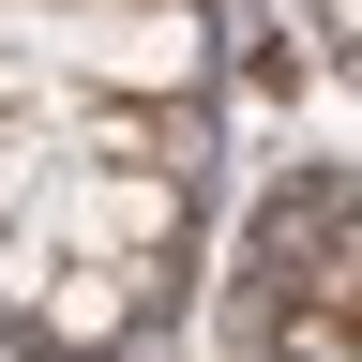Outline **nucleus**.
<instances>
[{"label": "nucleus", "instance_id": "1", "mask_svg": "<svg viewBox=\"0 0 362 362\" xmlns=\"http://www.w3.org/2000/svg\"><path fill=\"white\" fill-rule=\"evenodd\" d=\"M30 61L76 76V90H151V106H197V76H211V16H197V0H61V16L30 30Z\"/></svg>", "mask_w": 362, "mask_h": 362}, {"label": "nucleus", "instance_id": "2", "mask_svg": "<svg viewBox=\"0 0 362 362\" xmlns=\"http://www.w3.org/2000/svg\"><path fill=\"white\" fill-rule=\"evenodd\" d=\"M30 90H45V61H30V30L0 16V106H30Z\"/></svg>", "mask_w": 362, "mask_h": 362}, {"label": "nucleus", "instance_id": "3", "mask_svg": "<svg viewBox=\"0 0 362 362\" xmlns=\"http://www.w3.org/2000/svg\"><path fill=\"white\" fill-rule=\"evenodd\" d=\"M287 362H347V332H317V317H302V332H287Z\"/></svg>", "mask_w": 362, "mask_h": 362}]
</instances>
